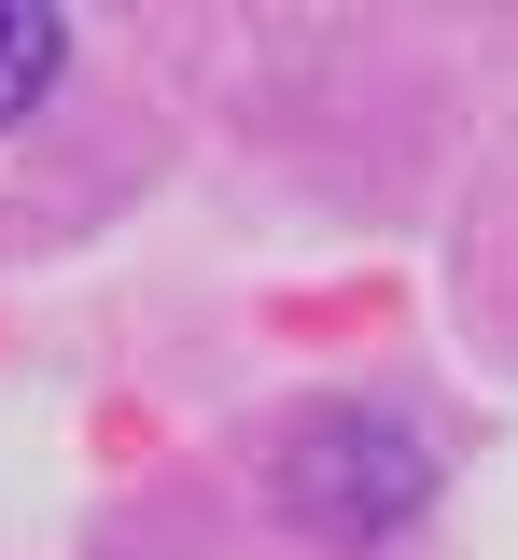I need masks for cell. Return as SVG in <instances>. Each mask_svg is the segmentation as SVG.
Returning a JSON list of instances; mask_svg holds the SVG:
<instances>
[{
  "label": "cell",
  "instance_id": "obj_1",
  "mask_svg": "<svg viewBox=\"0 0 518 560\" xmlns=\"http://www.w3.org/2000/svg\"><path fill=\"white\" fill-rule=\"evenodd\" d=\"M57 43H71V28H57L43 0H0V127H14L43 84H57Z\"/></svg>",
  "mask_w": 518,
  "mask_h": 560
}]
</instances>
